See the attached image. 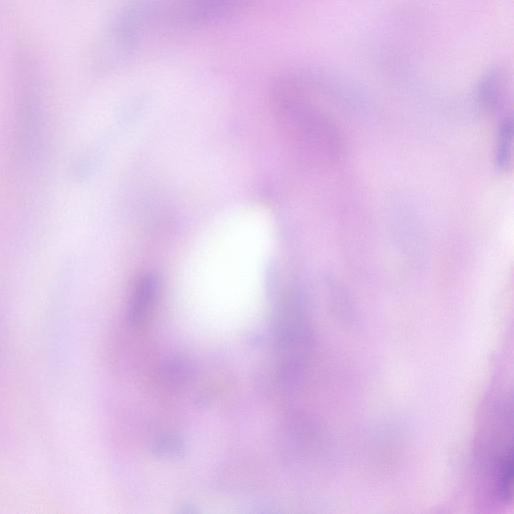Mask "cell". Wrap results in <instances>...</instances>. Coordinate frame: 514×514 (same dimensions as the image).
<instances>
[{"mask_svg": "<svg viewBox=\"0 0 514 514\" xmlns=\"http://www.w3.org/2000/svg\"><path fill=\"white\" fill-rule=\"evenodd\" d=\"M506 89V80L501 72L489 73L479 87L480 105L489 112L497 111L504 103Z\"/></svg>", "mask_w": 514, "mask_h": 514, "instance_id": "obj_4", "label": "cell"}, {"mask_svg": "<svg viewBox=\"0 0 514 514\" xmlns=\"http://www.w3.org/2000/svg\"><path fill=\"white\" fill-rule=\"evenodd\" d=\"M254 0H175L169 9L171 26L184 30L199 29L239 15Z\"/></svg>", "mask_w": 514, "mask_h": 514, "instance_id": "obj_2", "label": "cell"}, {"mask_svg": "<svg viewBox=\"0 0 514 514\" xmlns=\"http://www.w3.org/2000/svg\"><path fill=\"white\" fill-rule=\"evenodd\" d=\"M513 123L510 117H505L500 124L496 148V165L506 170L511 162Z\"/></svg>", "mask_w": 514, "mask_h": 514, "instance_id": "obj_5", "label": "cell"}, {"mask_svg": "<svg viewBox=\"0 0 514 514\" xmlns=\"http://www.w3.org/2000/svg\"><path fill=\"white\" fill-rule=\"evenodd\" d=\"M160 295L156 276L147 274L136 283L129 305L128 322L134 328L147 324L152 317Z\"/></svg>", "mask_w": 514, "mask_h": 514, "instance_id": "obj_3", "label": "cell"}, {"mask_svg": "<svg viewBox=\"0 0 514 514\" xmlns=\"http://www.w3.org/2000/svg\"><path fill=\"white\" fill-rule=\"evenodd\" d=\"M156 16L154 0H128L117 14L106 38L112 65H120L137 51Z\"/></svg>", "mask_w": 514, "mask_h": 514, "instance_id": "obj_1", "label": "cell"}, {"mask_svg": "<svg viewBox=\"0 0 514 514\" xmlns=\"http://www.w3.org/2000/svg\"><path fill=\"white\" fill-rule=\"evenodd\" d=\"M164 378L174 385L184 384L189 376L190 370L186 362L179 359H173L165 364L163 369Z\"/></svg>", "mask_w": 514, "mask_h": 514, "instance_id": "obj_7", "label": "cell"}, {"mask_svg": "<svg viewBox=\"0 0 514 514\" xmlns=\"http://www.w3.org/2000/svg\"><path fill=\"white\" fill-rule=\"evenodd\" d=\"M152 452L159 457H179L185 451L182 439L173 434H164L156 437L152 442Z\"/></svg>", "mask_w": 514, "mask_h": 514, "instance_id": "obj_6", "label": "cell"}]
</instances>
